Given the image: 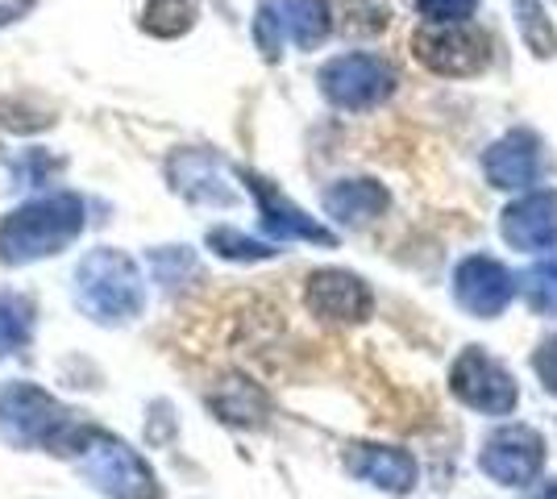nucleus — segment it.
<instances>
[{
	"mask_svg": "<svg viewBox=\"0 0 557 499\" xmlns=\"http://www.w3.org/2000/svg\"><path fill=\"white\" fill-rule=\"evenodd\" d=\"M392 196L379 179H337L325 191V213L342 225H371L374 216L387 213Z\"/></svg>",
	"mask_w": 557,
	"mask_h": 499,
	"instance_id": "16",
	"label": "nucleus"
},
{
	"mask_svg": "<svg viewBox=\"0 0 557 499\" xmlns=\"http://www.w3.org/2000/svg\"><path fill=\"white\" fill-rule=\"evenodd\" d=\"M146 262H150L154 279L163 287H180L196 275V254H191V246H159V250L146 254Z\"/></svg>",
	"mask_w": 557,
	"mask_h": 499,
	"instance_id": "24",
	"label": "nucleus"
},
{
	"mask_svg": "<svg viewBox=\"0 0 557 499\" xmlns=\"http://www.w3.org/2000/svg\"><path fill=\"white\" fill-rule=\"evenodd\" d=\"M479 466L499 487H529L541 475V466H545V437L529 425L495 428L483 441Z\"/></svg>",
	"mask_w": 557,
	"mask_h": 499,
	"instance_id": "8",
	"label": "nucleus"
},
{
	"mask_svg": "<svg viewBox=\"0 0 557 499\" xmlns=\"http://www.w3.org/2000/svg\"><path fill=\"white\" fill-rule=\"evenodd\" d=\"M29 9H34V0H4V4H0V25L17 22V17L29 13Z\"/></svg>",
	"mask_w": 557,
	"mask_h": 499,
	"instance_id": "29",
	"label": "nucleus"
},
{
	"mask_svg": "<svg viewBox=\"0 0 557 499\" xmlns=\"http://www.w3.org/2000/svg\"><path fill=\"white\" fill-rule=\"evenodd\" d=\"M88 229V204L75 191L38 196L0 221V262L29 266L63 254L71 241Z\"/></svg>",
	"mask_w": 557,
	"mask_h": 499,
	"instance_id": "2",
	"label": "nucleus"
},
{
	"mask_svg": "<svg viewBox=\"0 0 557 499\" xmlns=\"http://www.w3.org/2000/svg\"><path fill=\"white\" fill-rule=\"evenodd\" d=\"M212 412L225 421V425H237V428H258L267 421V396H262V387H255L250 379H242V375H230V379L216 383V391L209 396Z\"/></svg>",
	"mask_w": 557,
	"mask_h": 499,
	"instance_id": "17",
	"label": "nucleus"
},
{
	"mask_svg": "<svg viewBox=\"0 0 557 499\" xmlns=\"http://www.w3.org/2000/svg\"><path fill=\"white\" fill-rule=\"evenodd\" d=\"M346 471L379 491L408 496L417 487V458L399 446H374V441H354L346 450Z\"/></svg>",
	"mask_w": 557,
	"mask_h": 499,
	"instance_id": "13",
	"label": "nucleus"
},
{
	"mask_svg": "<svg viewBox=\"0 0 557 499\" xmlns=\"http://www.w3.org/2000/svg\"><path fill=\"white\" fill-rule=\"evenodd\" d=\"M283 22H278V13H275V4L271 0H262L258 4V13H255V42L258 50H262V59L267 63H275L278 54H283Z\"/></svg>",
	"mask_w": 557,
	"mask_h": 499,
	"instance_id": "25",
	"label": "nucleus"
},
{
	"mask_svg": "<svg viewBox=\"0 0 557 499\" xmlns=\"http://www.w3.org/2000/svg\"><path fill=\"white\" fill-rule=\"evenodd\" d=\"M533 366H536V375H541V383H545V391L557 396V333L549 337V341H541Z\"/></svg>",
	"mask_w": 557,
	"mask_h": 499,
	"instance_id": "28",
	"label": "nucleus"
},
{
	"mask_svg": "<svg viewBox=\"0 0 557 499\" xmlns=\"http://www.w3.org/2000/svg\"><path fill=\"white\" fill-rule=\"evenodd\" d=\"M166 184L175 196H184L187 204H205V209L237 204V191L230 188L225 163L212 150H175L166 159Z\"/></svg>",
	"mask_w": 557,
	"mask_h": 499,
	"instance_id": "11",
	"label": "nucleus"
},
{
	"mask_svg": "<svg viewBox=\"0 0 557 499\" xmlns=\"http://www.w3.org/2000/svg\"><path fill=\"white\" fill-rule=\"evenodd\" d=\"M196 25V0H146L141 29L154 38H180Z\"/></svg>",
	"mask_w": 557,
	"mask_h": 499,
	"instance_id": "20",
	"label": "nucleus"
},
{
	"mask_svg": "<svg viewBox=\"0 0 557 499\" xmlns=\"http://www.w3.org/2000/svg\"><path fill=\"white\" fill-rule=\"evenodd\" d=\"M520 296L524 304L541 316H557V254L533 262L524 275H520Z\"/></svg>",
	"mask_w": 557,
	"mask_h": 499,
	"instance_id": "21",
	"label": "nucleus"
},
{
	"mask_svg": "<svg viewBox=\"0 0 557 499\" xmlns=\"http://www.w3.org/2000/svg\"><path fill=\"white\" fill-rule=\"evenodd\" d=\"M205 241H209L212 254H221L225 262H267L278 254L275 246H267V241H258V238H246L242 229H230V225H212Z\"/></svg>",
	"mask_w": 557,
	"mask_h": 499,
	"instance_id": "22",
	"label": "nucleus"
},
{
	"mask_svg": "<svg viewBox=\"0 0 557 499\" xmlns=\"http://www.w3.org/2000/svg\"><path fill=\"white\" fill-rule=\"evenodd\" d=\"M317 84H321L329 104H337L346 113H367V109H379L395 92V67L379 54L354 50V54L329 59L317 75Z\"/></svg>",
	"mask_w": 557,
	"mask_h": 499,
	"instance_id": "6",
	"label": "nucleus"
},
{
	"mask_svg": "<svg viewBox=\"0 0 557 499\" xmlns=\"http://www.w3.org/2000/svg\"><path fill=\"white\" fill-rule=\"evenodd\" d=\"M63 171V159H50L42 150H25L22 159L13 163V179H17V188H34V184H47L50 175H59Z\"/></svg>",
	"mask_w": 557,
	"mask_h": 499,
	"instance_id": "26",
	"label": "nucleus"
},
{
	"mask_svg": "<svg viewBox=\"0 0 557 499\" xmlns=\"http://www.w3.org/2000/svg\"><path fill=\"white\" fill-rule=\"evenodd\" d=\"M412 54L433 75H479L491 63V38L474 22H424L412 34Z\"/></svg>",
	"mask_w": 557,
	"mask_h": 499,
	"instance_id": "5",
	"label": "nucleus"
},
{
	"mask_svg": "<svg viewBox=\"0 0 557 499\" xmlns=\"http://www.w3.org/2000/svg\"><path fill=\"white\" fill-rule=\"evenodd\" d=\"M92 425L59 396L29 379L0 383V437L17 450H47L54 458H75Z\"/></svg>",
	"mask_w": 557,
	"mask_h": 499,
	"instance_id": "1",
	"label": "nucleus"
},
{
	"mask_svg": "<svg viewBox=\"0 0 557 499\" xmlns=\"http://www.w3.org/2000/svg\"><path fill=\"white\" fill-rule=\"evenodd\" d=\"M516 296V279L504 262L487 259V254H470V259L458 262L454 271V300L462 304L470 316H499V312L511 304Z\"/></svg>",
	"mask_w": 557,
	"mask_h": 499,
	"instance_id": "12",
	"label": "nucleus"
},
{
	"mask_svg": "<svg viewBox=\"0 0 557 499\" xmlns=\"http://www.w3.org/2000/svg\"><path fill=\"white\" fill-rule=\"evenodd\" d=\"M545 499H557V487H554V491H549V496H545Z\"/></svg>",
	"mask_w": 557,
	"mask_h": 499,
	"instance_id": "30",
	"label": "nucleus"
},
{
	"mask_svg": "<svg viewBox=\"0 0 557 499\" xmlns=\"http://www.w3.org/2000/svg\"><path fill=\"white\" fill-rule=\"evenodd\" d=\"M34 300L22 291H0V358L17 354L34 337Z\"/></svg>",
	"mask_w": 557,
	"mask_h": 499,
	"instance_id": "19",
	"label": "nucleus"
},
{
	"mask_svg": "<svg viewBox=\"0 0 557 499\" xmlns=\"http://www.w3.org/2000/svg\"><path fill=\"white\" fill-rule=\"evenodd\" d=\"M479 0H417V13L424 22H470Z\"/></svg>",
	"mask_w": 557,
	"mask_h": 499,
	"instance_id": "27",
	"label": "nucleus"
},
{
	"mask_svg": "<svg viewBox=\"0 0 557 499\" xmlns=\"http://www.w3.org/2000/svg\"><path fill=\"white\" fill-rule=\"evenodd\" d=\"M504 238L516 250H545L557 246V191H533L504 209L499 221Z\"/></svg>",
	"mask_w": 557,
	"mask_h": 499,
	"instance_id": "14",
	"label": "nucleus"
},
{
	"mask_svg": "<svg viewBox=\"0 0 557 499\" xmlns=\"http://www.w3.org/2000/svg\"><path fill=\"white\" fill-rule=\"evenodd\" d=\"M449 391L474 412H487V416H508L516 408V383H511L508 366L499 358H491L479 346H466L454 371H449Z\"/></svg>",
	"mask_w": 557,
	"mask_h": 499,
	"instance_id": "7",
	"label": "nucleus"
},
{
	"mask_svg": "<svg viewBox=\"0 0 557 499\" xmlns=\"http://www.w3.org/2000/svg\"><path fill=\"white\" fill-rule=\"evenodd\" d=\"M283 22V34L296 42L300 50L321 47L333 29V17H329L325 0H271Z\"/></svg>",
	"mask_w": 557,
	"mask_h": 499,
	"instance_id": "18",
	"label": "nucleus"
},
{
	"mask_svg": "<svg viewBox=\"0 0 557 499\" xmlns=\"http://www.w3.org/2000/svg\"><path fill=\"white\" fill-rule=\"evenodd\" d=\"M304 300L312 316H321L329 325H362L374 309V296L362 275L342 271V266H325V271H312L308 287H304Z\"/></svg>",
	"mask_w": 557,
	"mask_h": 499,
	"instance_id": "9",
	"label": "nucleus"
},
{
	"mask_svg": "<svg viewBox=\"0 0 557 499\" xmlns=\"http://www.w3.org/2000/svg\"><path fill=\"white\" fill-rule=\"evenodd\" d=\"M516 22H520V34H524V42L533 50L536 59H549L557 54V34H554V22L545 17V9L536 4V0H516Z\"/></svg>",
	"mask_w": 557,
	"mask_h": 499,
	"instance_id": "23",
	"label": "nucleus"
},
{
	"mask_svg": "<svg viewBox=\"0 0 557 499\" xmlns=\"http://www.w3.org/2000/svg\"><path fill=\"white\" fill-rule=\"evenodd\" d=\"M75 471L92 483L100 496L109 499H163V483L154 475V466L141 458L125 437H113L104 428L88 433V441L71 458Z\"/></svg>",
	"mask_w": 557,
	"mask_h": 499,
	"instance_id": "4",
	"label": "nucleus"
},
{
	"mask_svg": "<svg viewBox=\"0 0 557 499\" xmlns=\"http://www.w3.org/2000/svg\"><path fill=\"white\" fill-rule=\"evenodd\" d=\"M483 171L495 188L516 191V188H529L541 171V146L529 129H511L504 134L495 146H487L483 154Z\"/></svg>",
	"mask_w": 557,
	"mask_h": 499,
	"instance_id": "15",
	"label": "nucleus"
},
{
	"mask_svg": "<svg viewBox=\"0 0 557 499\" xmlns=\"http://www.w3.org/2000/svg\"><path fill=\"white\" fill-rule=\"evenodd\" d=\"M75 304L96 325H125L146 309V275L125 250L100 246L75 266Z\"/></svg>",
	"mask_w": 557,
	"mask_h": 499,
	"instance_id": "3",
	"label": "nucleus"
},
{
	"mask_svg": "<svg viewBox=\"0 0 557 499\" xmlns=\"http://www.w3.org/2000/svg\"><path fill=\"white\" fill-rule=\"evenodd\" d=\"M242 179H246V188H250V196H255L262 229H267L275 241H312V246H329V250L337 246V234L325 229L317 216L304 213L300 204H292L271 179H262V175H255V171H246Z\"/></svg>",
	"mask_w": 557,
	"mask_h": 499,
	"instance_id": "10",
	"label": "nucleus"
}]
</instances>
